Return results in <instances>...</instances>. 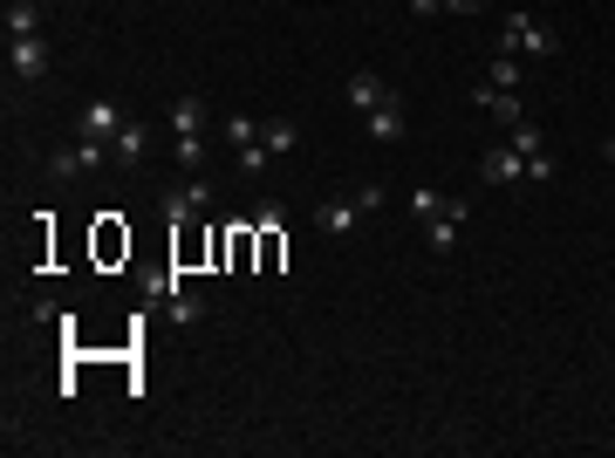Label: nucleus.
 <instances>
[{
  "mask_svg": "<svg viewBox=\"0 0 615 458\" xmlns=\"http://www.w3.org/2000/svg\"><path fill=\"white\" fill-rule=\"evenodd\" d=\"M554 48H560V35L547 28V21L541 14H527V8H512L506 21H499V56H554Z\"/></svg>",
  "mask_w": 615,
  "mask_h": 458,
  "instance_id": "nucleus-3",
  "label": "nucleus"
},
{
  "mask_svg": "<svg viewBox=\"0 0 615 458\" xmlns=\"http://www.w3.org/2000/svg\"><path fill=\"white\" fill-rule=\"evenodd\" d=\"M8 75H14V83H41V75H48V41L41 35L8 41Z\"/></svg>",
  "mask_w": 615,
  "mask_h": 458,
  "instance_id": "nucleus-7",
  "label": "nucleus"
},
{
  "mask_svg": "<svg viewBox=\"0 0 615 458\" xmlns=\"http://www.w3.org/2000/svg\"><path fill=\"white\" fill-rule=\"evenodd\" d=\"M355 213H363L355 198H322V206H315V226H322L328 240H349V233H355Z\"/></svg>",
  "mask_w": 615,
  "mask_h": 458,
  "instance_id": "nucleus-11",
  "label": "nucleus"
},
{
  "mask_svg": "<svg viewBox=\"0 0 615 458\" xmlns=\"http://www.w3.org/2000/svg\"><path fill=\"white\" fill-rule=\"evenodd\" d=\"M410 14H418V21H431V14H445V0H410Z\"/></svg>",
  "mask_w": 615,
  "mask_h": 458,
  "instance_id": "nucleus-20",
  "label": "nucleus"
},
{
  "mask_svg": "<svg viewBox=\"0 0 615 458\" xmlns=\"http://www.w3.org/2000/svg\"><path fill=\"white\" fill-rule=\"evenodd\" d=\"M410 213H418L424 219V233H431V246H438V253H451L458 246V233H466V198H445V192H431V185H418V192H410Z\"/></svg>",
  "mask_w": 615,
  "mask_h": 458,
  "instance_id": "nucleus-1",
  "label": "nucleus"
},
{
  "mask_svg": "<svg viewBox=\"0 0 615 458\" xmlns=\"http://www.w3.org/2000/svg\"><path fill=\"white\" fill-rule=\"evenodd\" d=\"M506 144L527 158V178H533V185H547V178L560 171V165H554V150H547V131H541V123H527V117H520V123L506 131Z\"/></svg>",
  "mask_w": 615,
  "mask_h": 458,
  "instance_id": "nucleus-4",
  "label": "nucleus"
},
{
  "mask_svg": "<svg viewBox=\"0 0 615 458\" xmlns=\"http://www.w3.org/2000/svg\"><path fill=\"white\" fill-rule=\"evenodd\" d=\"M261 144H267V158H288V150L301 144V131H294L288 117H267V123H261Z\"/></svg>",
  "mask_w": 615,
  "mask_h": 458,
  "instance_id": "nucleus-15",
  "label": "nucleus"
},
{
  "mask_svg": "<svg viewBox=\"0 0 615 458\" xmlns=\"http://www.w3.org/2000/svg\"><path fill=\"white\" fill-rule=\"evenodd\" d=\"M267 165H274V158H267V144H261V137L233 150V171H240V178H267Z\"/></svg>",
  "mask_w": 615,
  "mask_h": 458,
  "instance_id": "nucleus-17",
  "label": "nucleus"
},
{
  "mask_svg": "<svg viewBox=\"0 0 615 458\" xmlns=\"http://www.w3.org/2000/svg\"><path fill=\"white\" fill-rule=\"evenodd\" d=\"M110 150H117V165H144V150H150V123L131 117V123H123V137H117Z\"/></svg>",
  "mask_w": 615,
  "mask_h": 458,
  "instance_id": "nucleus-14",
  "label": "nucleus"
},
{
  "mask_svg": "<svg viewBox=\"0 0 615 458\" xmlns=\"http://www.w3.org/2000/svg\"><path fill=\"white\" fill-rule=\"evenodd\" d=\"M520 56H493V69H485V83H493V89H520Z\"/></svg>",
  "mask_w": 615,
  "mask_h": 458,
  "instance_id": "nucleus-18",
  "label": "nucleus"
},
{
  "mask_svg": "<svg viewBox=\"0 0 615 458\" xmlns=\"http://www.w3.org/2000/svg\"><path fill=\"white\" fill-rule=\"evenodd\" d=\"M403 131H410V123H403V96L390 89V96H383V104L370 110V137H376V144H397Z\"/></svg>",
  "mask_w": 615,
  "mask_h": 458,
  "instance_id": "nucleus-12",
  "label": "nucleus"
},
{
  "mask_svg": "<svg viewBox=\"0 0 615 458\" xmlns=\"http://www.w3.org/2000/svg\"><path fill=\"white\" fill-rule=\"evenodd\" d=\"M383 96H390V83H383V75H370V69H355V75H349V104L363 110V117L383 104Z\"/></svg>",
  "mask_w": 615,
  "mask_h": 458,
  "instance_id": "nucleus-13",
  "label": "nucleus"
},
{
  "mask_svg": "<svg viewBox=\"0 0 615 458\" xmlns=\"http://www.w3.org/2000/svg\"><path fill=\"white\" fill-rule=\"evenodd\" d=\"M451 14H485V0H445Z\"/></svg>",
  "mask_w": 615,
  "mask_h": 458,
  "instance_id": "nucleus-21",
  "label": "nucleus"
},
{
  "mask_svg": "<svg viewBox=\"0 0 615 458\" xmlns=\"http://www.w3.org/2000/svg\"><path fill=\"white\" fill-rule=\"evenodd\" d=\"M205 206H213V185H205V178H185V185H165V219H171V226H192Z\"/></svg>",
  "mask_w": 615,
  "mask_h": 458,
  "instance_id": "nucleus-6",
  "label": "nucleus"
},
{
  "mask_svg": "<svg viewBox=\"0 0 615 458\" xmlns=\"http://www.w3.org/2000/svg\"><path fill=\"white\" fill-rule=\"evenodd\" d=\"M102 150H110V144L83 137L75 150H56V165H48V171H56V178H89V171H102Z\"/></svg>",
  "mask_w": 615,
  "mask_h": 458,
  "instance_id": "nucleus-10",
  "label": "nucleus"
},
{
  "mask_svg": "<svg viewBox=\"0 0 615 458\" xmlns=\"http://www.w3.org/2000/svg\"><path fill=\"white\" fill-rule=\"evenodd\" d=\"M479 178H485V185H520V178H527V158H520L512 144H493V150L479 158Z\"/></svg>",
  "mask_w": 615,
  "mask_h": 458,
  "instance_id": "nucleus-8",
  "label": "nucleus"
},
{
  "mask_svg": "<svg viewBox=\"0 0 615 458\" xmlns=\"http://www.w3.org/2000/svg\"><path fill=\"white\" fill-rule=\"evenodd\" d=\"M253 137H261V123H253V117H226V144H253Z\"/></svg>",
  "mask_w": 615,
  "mask_h": 458,
  "instance_id": "nucleus-19",
  "label": "nucleus"
},
{
  "mask_svg": "<svg viewBox=\"0 0 615 458\" xmlns=\"http://www.w3.org/2000/svg\"><path fill=\"white\" fill-rule=\"evenodd\" d=\"M165 123H171V144H178V171H198L205 165V104L198 96H178L165 110Z\"/></svg>",
  "mask_w": 615,
  "mask_h": 458,
  "instance_id": "nucleus-2",
  "label": "nucleus"
},
{
  "mask_svg": "<svg viewBox=\"0 0 615 458\" xmlns=\"http://www.w3.org/2000/svg\"><path fill=\"white\" fill-rule=\"evenodd\" d=\"M75 123H83V137H96V144H117V137H123V123H131V117H123V110L110 104V96H89V104L75 110Z\"/></svg>",
  "mask_w": 615,
  "mask_h": 458,
  "instance_id": "nucleus-5",
  "label": "nucleus"
},
{
  "mask_svg": "<svg viewBox=\"0 0 615 458\" xmlns=\"http://www.w3.org/2000/svg\"><path fill=\"white\" fill-rule=\"evenodd\" d=\"M472 104H479L485 117H493L499 131H512V123L527 117V110H520V89H493V83H479V89H472Z\"/></svg>",
  "mask_w": 615,
  "mask_h": 458,
  "instance_id": "nucleus-9",
  "label": "nucleus"
},
{
  "mask_svg": "<svg viewBox=\"0 0 615 458\" xmlns=\"http://www.w3.org/2000/svg\"><path fill=\"white\" fill-rule=\"evenodd\" d=\"M21 35H41L35 0H8V41H21Z\"/></svg>",
  "mask_w": 615,
  "mask_h": 458,
  "instance_id": "nucleus-16",
  "label": "nucleus"
}]
</instances>
